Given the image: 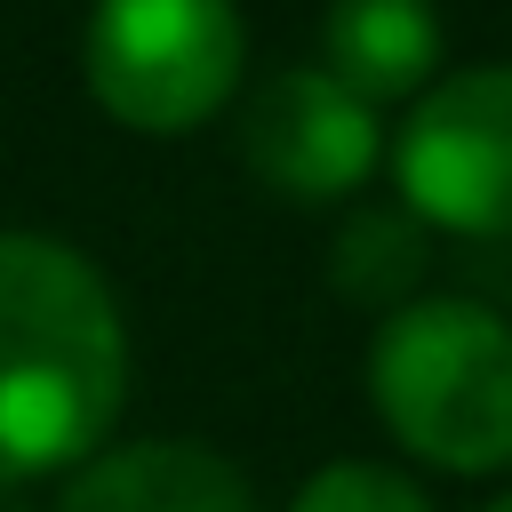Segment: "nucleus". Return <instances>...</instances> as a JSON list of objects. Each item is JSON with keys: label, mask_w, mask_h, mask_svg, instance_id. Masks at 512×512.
<instances>
[{"label": "nucleus", "mask_w": 512, "mask_h": 512, "mask_svg": "<svg viewBox=\"0 0 512 512\" xmlns=\"http://www.w3.org/2000/svg\"><path fill=\"white\" fill-rule=\"evenodd\" d=\"M120 384L128 336L104 272L48 232H0V480L88 456Z\"/></svg>", "instance_id": "f257e3e1"}, {"label": "nucleus", "mask_w": 512, "mask_h": 512, "mask_svg": "<svg viewBox=\"0 0 512 512\" xmlns=\"http://www.w3.org/2000/svg\"><path fill=\"white\" fill-rule=\"evenodd\" d=\"M368 392L416 456L448 472L512 464V320L504 312L472 296L400 304L376 328Z\"/></svg>", "instance_id": "f03ea898"}, {"label": "nucleus", "mask_w": 512, "mask_h": 512, "mask_svg": "<svg viewBox=\"0 0 512 512\" xmlns=\"http://www.w3.org/2000/svg\"><path fill=\"white\" fill-rule=\"evenodd\" d=\"M240 80V8L232 0H96L88 16V88L128 128H192Z\"/></svg>", "instance_id": "7ed1b4c3"}, {"label": "nucleus", "mask_w": 512, "mask_h": 512, "mask_svg": "<svg viewBox=\"0 0 512 512\" xmlns=\"http://www.w3.org/2000/svg\"><path fill=\"white\" fill-rule=\"evenodd\" d=\"M392 176L448 232H512V64L448 72L392 136Z\"/></svg>", "instance_id": "20e7f679"}, {"label": "nucleus", "mask_w": 512, "mask_h": 512, "mask_svg": "<svg viewBox=\"0 0 512 512\" xmlns=\"http://www.w3.org/2000/svg\"><path fill=\"white\" fill-rule=\"evenodd\" d=\"M240 152H248V168L272 192H288V200H336V192H352L376 168L384 136H376V104H360L352 88H336L320 64H288V72H272L248 96Z\"/></svg>", "instance_id": "39448f33"}, {"label": "nucleus", "mask_w": 512, "mask_h": 512, "mask_svg": "<svg viewBox=\"0 0 512 512\" xmlns=\"http://www.w3.org/2000/svg\"><path fill=\"white\" fill-rule=\"evenodd\" d=\"M64 512H256V496L200 440H136L96 456L72 480Z\"/></svg>", "instance_id": "423d86ee"}, {"label": "nucleus", "mask_w": 512, "mask_h": 512, "mask_svg": "<svg viewBox=\"0 0 512 512\" xmlns=\"http://www.w3.org/2000/svg\"><path fill=\"white\" fill-rule=\"evenodd\" d=\"M320 48H328L320 72L336 88H352L360 104H384V96H408L432 80L440 16H432V0H328Z\"/></svg>", "instance_id": "0eeeda50"}, {"label": "nucleus", "mask_w": 512, "mask_h": 512, "mask_svg": "<svg viewBox=\"0 0 512 512\" xmlns=\"http://www.w3.org/2000/svg\"><path fill=\"white\" fill-rule=\"evenodd\" d=\"M416 264H424V232H416V216H392V208L352 216L344 240H336V280L352 296H368V304L400 296L416 280Z\"/></svg>", "instance_id": "6e6552de"}, {"label": "nucleus", "mask_w": 512, "mask_h": 512, "mask_svg": "<svg viewBox=\"0 0 512 512\" xmlns=\"http://www.w3.org/2000/svg\"><path fill=\"white\" fill-rule=\"evenodd\" d=\"M296 512H432V504L384 464H328V472L304 480Z\"/></svg>", "instance_id": "1a4fd4ad"}, {"label": "nucleus", "mask_w": 512, "mask_h": 512, "mask_svg": "<svg viewBox=\"0 0 512 512\" xmlns=\"http://www.w3.org/2000/svg\"><path fill=\"white\" fill-rule=\"evenodd\" d=\"M488 512H512V496H496V504H488Z\"/></svg>", "instance_id": "9d476101"}]
</instances>
